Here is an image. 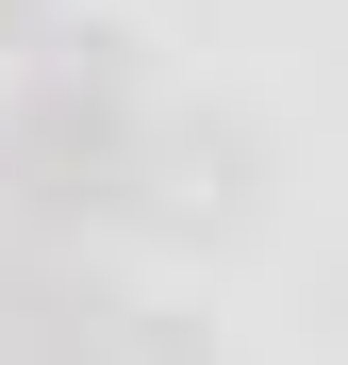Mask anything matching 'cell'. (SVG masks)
Listing matches in <instances>:
<instances>
[{
  "instance_id": "3957f363",
  "label": "cell",
  "mask_w": 348,
  "mask_h": 365,
  "mask_svg": "<svg viewBox=\"0 0 348 365\" xmlns=\"http://www.w3.org/2000/svg\"><path fill=\"white\" fill-rule=\"evenodd\" d=\"M332 299H348V282H332Z\"/></svg>"
},
{
  "instance_id": "7a4b0ae2",
  "label": "cell",
  "mask_w": 348,
  "mask_h": 365,
  "mask_svg": "<svg viewBox=\"0 0 348 365\" xmlns=\"http://www.w3.org/2000/svg\"><path fill=\"white\" fill-rule=\"evenodd\" d=\"M0 17H17V0H0Z\"/></svg>"
},
{
  "instance_id": "6da1fadb",
  "label": "cell",
  "mask_w": 348,
  "mask_h": 365,
  "mask_svg": "<svg viewBox=\"0 0 348 365\" xmlns=\"http://www.w3.org/2000/svg\"><path fill=\"white\" fill-rule=\"evenodd\" d=\"M0 200H17L33 232H67V216H133V200H149L133 34H67V67H50L17 116H0Z\"/></svg>"
}]
</instances>
